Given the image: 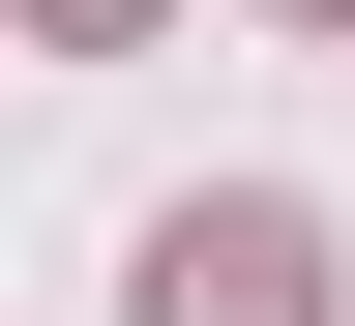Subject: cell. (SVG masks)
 <instances>
[{
	"instance_id": "obj_1",
	"label": "cell",
	"mask_w": 355,
	"mask_h": 326,
	"mask_svg": "<svg viewBox=\"0 0 355 326\" xmlns=\"http://www.w3.org/2000/svg\"><path fill=\"white\" fill-rule=\"evenodd\" d=\"M148 326H326V208H296V178L148 208Z\"/></svg>"
},
{
	"instance_id": "obj_2",
	"label": "cell",
	"mask_w": 355,
	"mask_h": 326,
	"mask_svg": "<svg viewBox=\"0 0 355 326\" xmlns=\"http://www.w3.org/2000/svg\"><path fill=\"white\" fill-rule=\"evenodd\" d=\"M30 30H148V0H30Z\"/></svg>"
}]
</instances>
